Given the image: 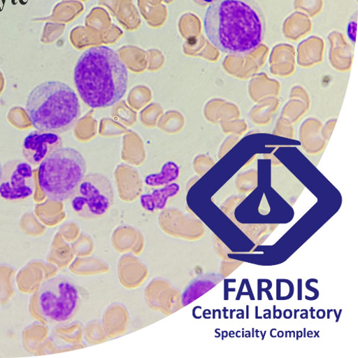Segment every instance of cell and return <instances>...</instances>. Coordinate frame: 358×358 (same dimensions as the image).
<instances>
[{"label":"cell","mask_w":358,"mask_h":358,"mask_svg":"<svg viewBox=\"0 0 358 358\" xmlns=\"http://www.w3.org/2000/svg\"><path fill=\"white\" fill-rule=\"evenodd\" d=\"M280 313V316L277 317V319H280L282 316V311L280 310H278Z\"/></svg>","instance_id":"obj_22"},{"label":"cell","mask_w":358,"mask_h":358,"mask_svg":"<svg viewBox=\"0 0 358 358\" xmlns=\"http://www.w3.org/2000/svg\"><path fill=\"white\" fill-rule=\"evenodd\" d=\"M297 300L298 301H302L303 300V280L302 279H299L297 280Z\"/></svg>","instance_id":"obj_12"},{"label":"cell","mask_w":358,"mask_h":358,"mask_svg":"<svg viewBox=\"0 0 358 358\" xmlns=\"http://www.w3.org/2000/svg\"><path fill=\"white\" fill-rule=\"evenodd\" d=\"M36 189L31 164L20 159L8 161L3 166L0 181V196L8 201H20L31 197Z\"/></svg>","instance_id":"obj_7"},{"label":"cell","mask_w":358,"mask_h":358,"mask_svg":"<svg viewBox=\"0 0 358 358\" xmlns=\"http://www.w3.org/2000/svg\"><path fill=\"white\" fill-rule=\"evenodd\" d=\"M223 311H224V317H225L226 319H228L229 317L226 316V313H227L228 310H227V308H225L223 310Z\"/></svg>","instance_id":"obj_27"},{"label":"cell","mask_w":358,"mask_h":358,"mask_svg":"<svg viewBox=\"0 0 358 358\" xmlns=\"http://www.w3.org/2000/svg\"><path fill=\"white\" fill-rule=\"evenodd\" d=\"M74 83L90 108H105L120 101L127 91L128 69L118 54L106 45L85 50L74 68Z\"/></svg>","instance_id":"obj_2"},{"label":"cell","mask_w":358,"mask_h":358,"mask_svg":"<svg viewBox=\"0 0 358 358\" xmlns=\"http://www.w3.org/2000/svg\"><path fill=\"white\" fill-rule=\"evenodd\" d=\"M306 287H307V289H310V290H311V291H313V292H314V293H315V294H316V295L319 296V292H318V290H317V289H314V288L310 287V285H309V282H308V281H307V282H306Z\"/></svg>","instance_id":"obj_15"},{"label":"cell","mask_w":358,"mask_h":358,"mask_svg":"<svg viewBox=\"0 0 358 358\" xmlns=\"http://www.w3.org/2000/svg\"><path fill=\"white\" fill-rule=\"evenodd\" d=\"M357 17H352L350 20L348 29H347V34L350 41L355 44L356 42V36H357Z\"/></svg>","instance_id":"obj_11"},{"label":"cell","mask_w":358,"mask_h":358,"mask_svg":"<svg viewBox=\"0 0 358 358\" xmlns=\"http://www.w3.org/2000/svg\"><path fill=\"white\" fill-rule=\"evenodd\" d=\"M203 29L208 41L221 52L248 55L262 45L266 20L256 0H217L205 13Z\"/></svg>","instance_id":"obj_1"},{"label":"cell","mask_w":358,"mask_h":358,"mask_svg":"<svg viewBox=\"0 0 358 358\" xmlns=\"http://www.w3.org/2000/svg\"><path fill=\"white\" fill-rule=\"evenodd\" d=\"M229 312H230V313H231V315H230V319H232V318H233V316H232V315H233V313H234V312H236V310H229Z\"/></svg>","instance_id":"obj_23"},{"label":"cell","mask_w":358,"mask_h":358,"mask_svg":"<svg viewBox=\"0 0 358 358\" xmlns=\"http://www.w3.org/2000/svg\"><path fill=\"white\" fill-rule=\"evenodd\" d=\"M180 175V167L173 162H166L159 173L148 174L144 179L148 187H158L173 183Z\"/></svg>","instance_id":"obj_10"},{"label":"cell","mask_w":358,"mask_h":358,"mask_svg":"<svg viewBox=\"0 0 358 358\" xmlns=\"http://www.w3.org/2000/svg\"><path fill=\"white\" fill-rule=\"evenodd\" d=\"M300 310H294V319H296V313L297 312H300Z\"/></svg>","instance_id":"obj_24"},{"label":"cell","mask_w":358,"mask_h":358,"mask_svg":"<svg viewBox=\"0 0 358 358\" xmlns=\"http://www.w3.org/2000/svg\"><path fill=\"white\" fill-rule=\"evenodd\" d=\"M86 172V162L77 149L62 147L48 155L40 164L39 187L52 202L69 199Z\"/></svg>","instance_id":"obj_4"},{"label":"cell","mask_w":358,"mask_h":358,"mask_svg":"<svg viewBox=\"0 0 358 358\" xmlns=\"http://www.w3.org/2000/svg\"><path fill=\"white\" fill-rule=\"evenodd\" d=\"M255 309H256V316H255V318L256 319H262L263 317H258V306H256Z\"/></svg>","instance_id":"obj_17"},{"label":"cell","mask_w":358,"mask_h":358,"mask_svg":"<svg viewBox=\"0 0 358 358\" xmlns=\"http://www.w3.org/2000/svg\"><path fill=\"white\" fill-rule=\"evenodd\" d=\"M333 311L335 313L336 316V322H338L340 317H338V315L337 314V311H336V310H334Z\"/></svg>","instance_id":"obj_18"},{"label":"cell","mask_w":358,"mask_h":358,"mask_svg":"<svg viewBox=\"0 0 358 358\" xmlns=\"http://www.w3.org/2000/svg\"><path fill=\"white\" fill-rule=\"evenodd\" d=\"M2 175H3V166H2L1 163H0V181H1Z\"/></svg>","instance_id":"obj_16"},{"label":"cell","mask_w":358,"mask_h":358,"mask_svg":"<svg viewBox=\"0 0 358 358\" xmlns=\"http://www.w3.org/2000/svg\"><path fill=\"white\" fill-rule=\"evenodd\" d=\"M334 310H327V319H330V313L331 312H333Z\"/></svg>","instance_id":"obj_20"},{"label":"cell","mask_w":358,"mask_h":358,"mask_svg":"<svg viewBox=\"0 0 358 358\" xmlns=\"http://www.w3.org/2000/svg\"><path fill=\"white\" fill-rule=\"evenodd\" d=\"M278 337L279 338H282L283 337V332L280 331L278 333Z\"/></svg>","instance_id":"obj_26"},{"label":"cell","mask_w":358,"mask_h":358,"mask_svg":"<svg viewBox=\"0 0 358 358\" xmlns=\"http://www.w3.org/2000/svg\"><path fill=\"white\" fill-rule=\"evenodd\" d=\"M63 147V139L57 134L34 131L24 138L22 155L31 165L38 166L52 152Z\"/></svg>","instance_id":"obj_8"},{"label":"cell","mask_w":358,"mask_h":358,"mask_svg":"<svg viewBox=\"0 0 358 358\" xmlns=\"http://www.w3.org/2000/svg\"><path fill=\"white\" fill-rule=\"evenodd\" d=\"M273 308H274V317H274V319H276V312H277L276 306H274Z\"/></svg>","instance_id":"obj_21"},{"label":"cell","mask_w":358,"mask_h":358,"mask_svg":"<svg viewBox=\"0 0 358 358\" xmlns=\"http://www.w3.org/2000/svg\"><path fill=\"white\" fill-rule=\"evenodd\" d=\"M245 281H246V279H244L243 280V283L241 286V288H240V290H238V295H237V297H236V301H240L241 300V294H242V292H243V289L244 288V285L245 284Z\"/></svg>","instance_id":"obj_14"},{"label":"cell","mask_w":358,"mask_h":358,"mask_svg":"<svg viewBox=\"0 0 358 358\" xmlns=\"http://www.w3.org/2000/svg\"><path fill=\"white\" fill-rule=\"evenodd\" d=\"M306 328H305V329H304V332H305V334H304V338H306Z\"/></svg>","instance_id":"obj_29"},{"label":"cell","mask_w":358,"mask_h":358,"mask_svg":"<svg viewBox=\"0 0 358 358\" xmlns=\"http://www.w3.org/2000/svg\"><path fill=\"white\" fill-rule=\"evenodd\" d=\"M81 301L80 291L69 279L55 276L41 285L38 303L44 319L62 323L70 320L77 313Z\"/></svg>","instance_id":"obj_5"},{"label":"cell","mask_w":358,"mask_h":358,"mask_svg":"<svg viewBox=\"0 0 358 358\" xmlns=\"http://www.w3.org/2000/svg\"><path fill=\"white\" fill-rule=\"evenodd\" d=\"M193 1L199 6H207L214 3L217 0H193Z\"/></svg>","instance_id":"obj_13"},{"label":"cell","mask_w":358,"mask_h":358,"mask_svg":"<svg viewBox=\"0 0 358 358\" xmlns=\"http://www.w3.org/2000/svg\"><path fill=\"white\" fill-rule=\"evenodd\" d=\"M243 337L244 338L245 337V333L243 332Z\"/></svg>","instance_id":"obj_31"},{"label":"cell","mask_w":358,"mask_h":358,"mask_svg":"<svg viewBox=\"0 0 358 358\" xmlns=\"http://www.w3.org/2000/svg\"><path fill=\"white\" fill-rule=\"evenodd\" d=\"M266 333V332H264V334L263 335V334H262V332H260V334H261V335H262V341L264 339V336H265Z\"/></svg>","instance_id":"obj_28"},{"label":"cell","mask_w":358,"mask_h":358,"mask_svg":"<svg viewBox=\"0 0 358 358\" xmlns=\"http://www.w3.org/2000/svg\"><path fill=\"white\" fill-rule=\"evenodd\" d=\"M70 199L73 212L80 217L100 218L114 203L112 183L103 174H88L84 176Z\"/></svg>","instance_id":"obj_6"},{"label":"cell","mask_w":358,"mask_h":358,"mask_svg":"<svg viewBox=\"0 0 358 358\" xmlns=\"http://www.w3.org/2000/svg\"><path fill=\"white\" fill-rule=\"evenodd\" d=\"M25 112L36 129L57 134L70 130L81 113L74 90L57 80L44 81L34 87L27 96Z\"/></svg>","instance_id":"obj_3"},{"label":"cell","mask_w":358,"mask_h":358,"mask_svg":"<svg viewBox=\"0 0 358 358\" xmlns=\"http://www.w3.org/2000/svg\"><path fill=\"white\" fill-rule=\"evenodd\" d=\"M180 191V186L171 183L162 188L153 190L151 193L143 194L141 203L148 211L153 212L165 207L169 198L176 196Z\"/></svg>","instance_id":"obj_9"},{"label":"cell","mask_w":358,"mask_h":358,"mask_svg":"<svg viewBox=\"0 0 358 358\" xmlns=\"http://www.w3.org/2000/svg\"><path fill=\"white\" fill-rule=\"evenodd\" d=\"M254 331H255V329H254V328H253V329H252V332H254ZM252 337H255V336H254V333H253V334H252Z\"/></svg>","instance_id":"obj_30"},{"label":"cell","mask_w":358,"mask_h":358,"mask_svg":"<svg viewBox=\"0 0 358 358\" xmlns=\"http://www.w3.org/2000/svg\"><path fill=\"white\" fill-rule=\"evenodd\" d=\"M249 308H250V306H247V318L248 319L249 318Z\"/></svg>","instance_id":"obj_25"},{"label":"cell","mask_w":358,"mask_h":358,"mask_svg":"<svg viewBox=\"0 0 358 358\" xmlns=\"http://www.w3.org/2000/svg\"><path fill=\"white\" fill-rule=\"evenodd\" d=\"M310 311L311 312V318L315 319V317L313 315V311H314L313 308H312Z\"/></svg>","instance_id":"obj_19"}]
</instances>
